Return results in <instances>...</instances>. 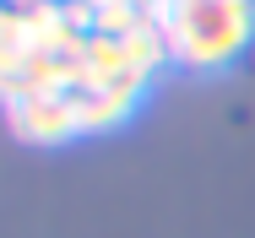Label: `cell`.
<instances>
[{
  "label": "cell",
  "mask_w": 255,
  "mask_h": 238,
  "mask_svg": "<svg viewBox=\"0 0 255 238\" xmlns=\"http://www.w3.org/2000/svg\"><path fill=\"white\" fill-rule=\"evenodd\" d=\"M147 81L141 76H125V81H109V87H93V92H76V108H82V130H114L130 119V108L141 103Z\"/></svg>",
  "instance_id": "3957f363"
},
{
  "label": "cell",
  "mask_w": 255,
  "mask_h": 238,
  "mask_svg": "<svg viewBox=\"0 0 255 238\" xmlns=\"http://www.w3.org/2000/svg\"><path fill=\"white\" fill-rule=\"evenodd\" d=\"M5 119L22 141L33 146H54L82 136V108H76V92H27L5 103Z\"/></svg>",
  "instance_id": "7a4b0ae2"
},
{
  "label": "cell",
  "mask_w": 255,
  "mask_h": 238,
  "mask_svg": "<svg viewBox=\"0 0 255 238\" xmlns=\"http://www.w3.org/2000/svg\"><path fill=\"white\" fill-rule=\"evenodd\" d=\"M157 27L168 38L174 65L223 71L255 44V0H163Z\"/></svg>",
  "instance_id": "6da1fadb"
},
{
  "label": "cell",
  "mask_w": 255,
  "mask_h": 238,
  "mask_svg": "<svg viewBox=\"0 0 255 238\" xmlns=\"http://www.w3.org/2000/svg\"><path fill=\"white\" fill-rule=\"evenodd\" d=\"M125 44V60H130V71L141 76V81H152L163 65H174V54H168V38H163V27L157 22H141L130 38H120Z\"/></svg>",
  "instance_id": "277c9868"
}]
</instances>
